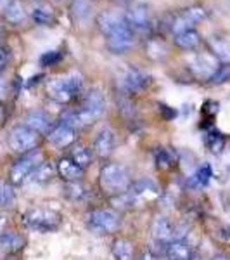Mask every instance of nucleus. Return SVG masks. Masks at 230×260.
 <instances>
[{"label":"nucleus","instance_id":"obj_23","mask_svg":"<svg viewBox=\"0 0 230 260\" xmlns=\"http://www.w3.org/2000/svg\"><path fill=\"white\" fill-rule=\"evenodd\" d=\"M175 45L183 50H194L201 44V35L196 30L175 33Z\"/></svg>","mask_w":230,"mask_h":260},{"label":"nucleus","instance_id":"obj_19","mask_svg":"<svg viewBox=\"0 0 230 260\" xmlns=\"http://www.w3.org/2000/svg\"><path fill=\"white\" fill-rule=\"evenodd\" d=\"M57 172H59L61 177L66 182H80L83 175V170L71 158H62V160H59V163H57Z\"/></svg>","mask_w":230,"mask_h":260},{"label":"nucleus","instance_id":"obj_5","mask_svg":"<svg viewBox=\"0 0 230 260\" xmlns=\"http://www.w3.org/2000/svg\"><path fill=\"white\" fill-rule=\"evenodd\" d=\"M9 148L16 153H30L39 146L40 142V134L35 132L33 128H30L28 125H18L9 132Z\"/></svg>","mask_w":230,"mask_h":260},{"label":"nucleus","instance_id":"obj_31","mask_svg":"<svg viewBox=\"0 0 230 260\" xmlns=\"http://www.w3.org/2000/svg\"><path fill=\"white\" fill-rule=\"evenodd\" d=\"M210 80L213 85H221V83L230 82V62H227V64H223V66H218L215 73L211 75Z\"/></svg>","mask_w":230,"mask_h":260},{"label":"nucleus","instance_id":"obj_39","mask_svg":"<svg viewBox=\"0 0 230 260\" xmlns=\"http://www.w3.org/2000/svg\"><path fill=\"white\" fill-rule=\"evenodd\" d=\"M140 260H158V257L152 253V251H145V253L140 257Z\"/></svg>","mask_w":230,"mask_h":260},{"label":"nucleus","instance_id":"obj_4","mask_svg":"<svg viewBox=\"0 0 230 260\" xmlns=\"http://www.w3.org/2000/svg\"><path fill=\"white\" fill-rule=\"evenodd\" d=\"M104 110H106V99H104L102 92H100L99 89H94V90H90L85 98H83L82 106L74 111H76L80 127H85V125H89V123H92V121L100 118Z\"/></svg>","mask_w":230,"mask_h":260},{"label":"nucleus","instance_id":"obj_38","mask_svg":"<svg viewBox=\"0 0 230 260\" xmlns=\"http://www.w3.org/2000/svg\"><path fill=\"white\" fill-rule=\"evenodd\" d=\"M6 94H7V83L2 78V75H0V98H6Z\"/></svg>","mask_w":230,"mask_h":260},{"label":"nucleus","instance_id":"obj_30","mask_svg":"<svg viewBox=\"0 0 230 260\" xmlns=\"http://www.w3.org/2000/svg\"><path fill=\"white\" fill-rule=\"evenodd\" d=\"M206 146L211 153H220L225 146V141H223V137H221V134L220 132L206 134Z\"/></svg>","mask_w":230,"mask_h":260},{"label":"nucleus","instance_id":"obj_18","mask_svg":"<svg viewBox=\"0 0 230 260\" xmlns=\"http://www.w3.org/2000/svg\"><path fill=\"white\" fill-rule=\"evenodd\" d=\"M165 255L168 257V260H189L192 250L189 243H185L183 240H171L165 246Z\"/></svg>","mask_w":230,"mask_h":260},{"label":"nucleus","instance_id":"obj_14","mask_svg":"<svg viewBox=\"0 0 230 260\" xmlns=\"http://www.w3.org/2000/svg\"><path fill=\"white\" fill-rule=\"evenodd\" d=\"M94 14L90 0H73L71 2V18L78 26H89Z\"/></svg>","mask_w":230,"mask_h":260},{"label":"nucleus","instance_id":"obj_33","mask_svg":"<svg viewBox=\"0 0 230 260\" xmlns=\"http://www.w3.org/2000/svg\"><path fill=\"white\" fill-rule=\"evenodd\" d=\"M211 169H210V165H203V167H199L198 170H196V174L192 175V180H194L198 186H206L208 182H210V179H211Z\"/></svg>","mask_w":230,"mask_h":260},{"label":"nucleus","instance_id":"obj_16","mask_svg":"<svg viewBox=\"0 0 230 260\" xmlns=\"http://www.w3.org/2000/svg\"><path fill=\"white\" fill-rule=\"evenodd\" d=\"M216 57L213 54H198V56L192 59V70L199 75V77L204 78H211V75L216 71Z\"/></svg>","mask_w":230,"mask_h":260},{"label":"nucleus","instance_id":"obj_44","mask_svg":"<svg viewBox=\"0 0 230 260\" xmlns=\"http://www.w3.org/2000/svg\"><path fill=\"white\" fill-rule=\"evenodd\" d=\"M4 224H6V219H4V215H0V229L4 228Z\"/></svg>","mask_w":230,"mask_h":260},{"label":"nucleus","instance_id":"obj_27","mask_svg":"<svg viewBox=\"0 0 230 260\" xmlns=\"http://www.w3.org/2000/svg\"><path fill=\"white\" fill-rule=\"evenodd\" d=\"M33 19H35V23L40 24V26H50V24L56 21L52 9L47 6L35 7V9H33Z\"/></svg>","mask_w":230,"mask_h":260},{"label":"nucleus","instance_id":"obj_7","mask_svg":"<svg viewBox=\"0 0 230 260\" xmlns=\"http://www.w3.org/2000/svg\"><path fill=\"white\" fill-rule=\"evenodd\" d=\"M44 161L40 151H30L24 154L21 160H18L11 169V182L12 184H23L24 180L30 179V175L35 172L36 167Z\"/></svg>","mask_w":230,"mask_h":260},{"label":"nucleus","instance_id":"obj_40","mask_svg":"<svg viewBox=\"0 0 230 260\" xmlns=\"http://www.w3.org/2000/svg\"><path fill=\"white\" fill-rule=\"evenodd\" d=\"M9 2H11V0H0V12L6 11V7L9 6Z\"/></svg>","mask_w":230,"mask_h":260},{"label":"nucleus","instance_id":"obj_32","mask_svg":"<svg viewBox=\"0 0 230 260\" xmlns=\"http://www.w3.org/2000/svg\"><path fill=\"white\" fill-rule=\"evenodd\" d=\"M64 191L71 200H83L87 196V189L82 186L80 182H68L66 184Z\"/></svg>","mask_w":230,"mask_h":260},{"label":"nucleus","instance_id":"obj_20","mask_svg":"<svg viewBox=\"0 0 230 260\" xmlns=\"http://www.w3.org/2000/svg\"><path fill=\"white\" fill-rule=\"evenodd\" d=\"M123 21H125V16H120L118 12L106 11L97 16V26H99V30L102 31V35L107 37L112 30H116Z\"/></svg>","mask_w":230,"mask_h":260},{"label":"nucleus","instance_id":"obj_11","mask_svg":"<svg viewBox=\"0 0 230 260\" xmlns=\"http://www.w3.org/2000/svg\"><path fill=\"white\" fill-rule=\"evenodd\" d=\"M125 19H127L128 26L132 28L133 31H145L150 24V14H149V7L145 4H137L128 9V12L125 14Z\"/></svg>","mask_w":230,"mask_h":260},{"label":"nucleus","instance_id":"obj_29","mask_svg":"<svg viewBox=\"0 0 230 260\" xmlns=\"http://www.w3.org/2000/svg\"><path fill=\"white\" fill-rule=\"evenodd\" d=\"M16 203V191L9 182H0V208H9Z\"/></svg>","mask_w":230,"mask_h":260},{"label":"nucleus","instance_id":"obj_26","mask_svg":"<svg viewBox=\"0 0 230 260\" xmlns=\"http://www.w3.org/2000/svg\"><path fill=\"white\" fill-rule=\"evenodd\" d=\"M54 174H56V169H54L52 163L42 161L40 165L35 169V172H33V174L30 175V179L33 180V182L44 184V182H49V180L54 177Z\"/></svg>","mask_w":230,"mask_h":260},{"label":"nucleus","instance_id":"obj_21","mask_svg":"<svg viewBox=\"0 0 230 260\" xmlns=\"http://www.w3.org/2000/svg\"><path fill=\"white\" fill-rule=\"evenodd\" d=\"M24 238L18 233H0V251L16 253L24 248Z\"/></svg>","mask_w":230,"mask_h":260},{"label":"nucleus","instance_id":"obj_34","mask_svg":"<svg viewBox=\"0 0 230 260\" xmlns=\"http://www.w3.org/2000/svg\"><path fill=\"white\" fill-rule=\"evenodd\" d=\"M147 52H149V56L156 57V59H161V57L166 56L168 49H166L165 44L160 42V40H150L149 45H147Z\"/></svg>","mask_w":230,"mask_h":260},{"label":"nucleus","instance_id":"obj_9","mask_svg":"<svg viewBox=\"0 0 230 260\" xmlns=\"http://www.w3.org/2000/svg\"><path fill=\"white\" fill-rule=\"evenodd\" d=\"M208 12L204 7L201 6H192L189 9L182 11L180 14L177 16L173 21H171V30L173 33H180V31H187V30H194V26L199 23V21L206 19Z\"/></svg>","mask_w":230,"mask_h":260},{"label":"nucleus","instance_id":"obj_25","mask_svg":"<svg viewBox=\"0 0 230 260\" xmlns=\"http://www.w3.org/2000/svg\"><path fill=\"white\" fill-rule=\"evenodd\" d=\"M112 255L116 260H133V245L128 240H116L112 243Z\"/></svg>","mask_w":230,"mask_h":260},{"label":"nucleus","instance_id":"obj_46","mask_svg":"<svg viewBox=\"0 0 230 260\" xmlns=\"http://www.w3.org/2000/svg\"><path fill=\"white\" fill-rule=\"evenodd\" d=\"M0 40H2V26H0Z\"/></svg>","mask_w":230,"mask_h":260},{"label":"nucleus","instance_id":"obj_43","mask_svg":"<svg viewBox=\"0 0 230 260\" xmlns=\"http://www.w3.org/2000/svg\"><path fill=\"white\" fill-rule=\"evenodd\" d=\"M189 260H201V257H199V255H198V253H192Z\"/></svg>","mask_w":230,"mask_h":260},{"label":"nucleus","instance_id":"obj_8","mask_svg":"<svg viewBox=\"0 0 230 260\" xmlns=\"http://www.w3.org/2000/svg\"><path fill=\"white\" fill-rule=\"evenodd\" d=\"M106 39H107V49L112 54H125L133 47V30L128 26L127 19L116 30H112Z\"/></svg>","mask_w":230,"mask_h":260},{"label":"nucleus","instance_id":"obj_35","mask_svg":"<svg viewBox=\"0 0 230 260\" xmlns=\"http://www.w3.org/2000/svg\"><path fill=\"white\" fill-rule=\"evenodd\" d=\"M61 59H62V56H61L59 50H49V52H45L44 56L40 57V64L42 66H54Z\"/></svg>","mask_w":230,"mask_h":260},{"label":"nucleus","instance_id":"obj_28","mask_svg":"<svg viewBox=\"0 0 230 260\" xmlns=\"http://www.w3.org/2000/svg\"><path fill=\"white\" fill-rule=\"evenodd\" d=\"M71 160L76 163L82 170H85L92 163V151L89 148H85V146H78V148H74L73 153H71Z\"/></svg>","mask_w":230,"mask_h":260},{"label":"nucleus","instance_id":"obj_6","mask_svg":"<svg viewBox=\"0 0 230 260\" xmlns=\"http://www.w3.org/2000/svg\"><path fill=\"white\" fill-rule=\"evenodd\" d=\"M87 225L95 234H112L120 228V215L111 210H94L87 215Z\"/></svg>","mask_w":230,"mask_h":260},{"label":"nucleus","instance_id":"obj_3","mask_svg":"<svg viewBox=\"0 0 230 260\" xmlns=\"http://www.w3.org/2000/svg\"><path fill=\"white\" fill-rule=\"evenodd\" d=\"M24 222L28 228L36 233H54L61 228L62 217L59 212L50 210V208H33L26 212Z\"/></svg>","mask_w":230,"mask_h":260},{"label":"nucleus","instance_id":"obj_45","mask_svg":"<svg viewBox=\"0 0 230 260\" xmlns=\"http://www.w3.org/2000/svg\"><path fill=\"white\" fill-rule=\"evenodd\" d=\"M2 115H4V110H2V103H0V118H2Z\"/></svg>","mask_w":230,"mask_h":260},{"label":"nucleus","instance_id":"obj_37","mask_svg":"<svg viewBox=\"0 0 230 260\" xmlns=\"http://www.w3.org/2000/svg\"><path fill=\"white\" fill-rule=\"evenodd\" d=\"M9 59H11V50L7 47H0V71L9 64Z\"/></svg>","mask_w":230,"mask_h":260},{"label":"nucleus","instance_id":"obj_1","mask_svg":"<svg viewBox=\"0 0 230 260\" xmlns=\"http://www.w3.org/2000/svg\"><path fill=\"white\" fill-rule=\"evenodd\" d=\"M132 179L128 170L123 165L118 163H109L100 170V187L107 192V194L118 196L123 194L130 189Z\"/></svg>","mask_w":230,"mask_h":260},{"label":"nucleus","instance_id":"obj_12","mask_svg":"<svg viewBox=\"0 0 230 260\" xmlns=\"http://www.w3.org/2000/svg\"><path fill=\"white\" fill-rule=\"evenodd\" d=\"M150 233H152L154 243L163 246V250H165V246L175 238V231H173V228H171L170 220L165 219V217H158V219L152 222V229H150Z\"/></svg>","mask_w":230,"mask_h":260},{"label":"nucleus","instance_id":"obj_22","mask_svg":"<svg viewBox=\"0 0 230 260\" xmlns=\"http://www.w3.org/2000/svg\"><path fill=\"white\" fill-rule=\"evenodd\" d=\"M4 18L11 24L24 23V21H26V11H24L23 2H21V0H11L9 6L4 11Z\"/></svg>","mask_w":230,"mask_h":260},{"label":"nucleus","instance_id":"obj_13","mask_svg":"<svg viewBox=\"0 0 230 260\" xmlns=\"http://www.w3.org/2000/svg\"><path fill=\"white\" fill-rule=\"evenodd\" d=\"M116 148V136L111 128H104L100 130L95 137V142H94V151L95 154L100 158H107L112 154V151Z\"/></svg>","mask_w":230,"mask_h":260},{"label":"nucleus","instance_id":"obj_41","mask_svg":"<svg viewBox=\"0 0 230 260\" xmlns=\"http://www.w3.org/2000/svg\"><path fill=\"white\" fill-rule=\"evenodd\" d=\"M213 260H230V257H227V255H223V253H218V255H215Z\"/></svg>","mask_w":230,"mask_h":260},{"label":"nucleus","instance_id":"obj_36","mask_svg":"<svg viewBox=\"0 0 230 260\" xmlns=\"http://www.w3.org/2000/svg\"><path fill=\"white\" fill-rule=\"evenodd\" d=\"M156 161H158V165H160L161 169H170L171 163H173V156H171L166 149H160L156 153Z\"/></svg>","mask_w":230,"mask_h":260},{"label":"nucleus","instance_id":"obj_42","mask_svg":"<svg viewBox=\"0 0 230 260\" xmlns=\"http://www.w3.org/2000/svg\"><path fill=\"white\" fill-rule=\"evenodd\" d=\"M116 4H123V6H128V4H132L133 0H114Z\"/></svg>","mask_w":230,"mask_h":260},{"label":"nucleus","instance_id":"obj_24","mask_svg":"<svg viewBox=\"0 0 230 260\" xmlns=\"http://www.w3.org/2000/svg\"><path fill=\"white\" fill-rule=\"evenodd\" d=\"M211 49V54L216 57V59L221 61H230V42L221 39V37H211L208 40Z\"/></svg>","mask_w":230,"mask_h":260},{"label":"nucleus","instance_id":"obj_17","mask_svg":"<svg viewBox=\"0 0 230 260\" xmlns=\"http://www.w3.org/2000/svg\"><path fill=\"white\" fill-rule=\"evenodd\" d=\"M30 128H33L35 132L39 134H47L52 130V118H50V115H47L45 111H33L30 115L26 116V123Z\"/></svg>","mask_w":230,"mask_h":260},{"label":"nucleus","instance_id":"obj_2","mask_svg":"<svg viewBox=\"0 0 230 260\" xmlns=\"http://www.w3.org/2000/svg\"><path fill=\"white\" fill-rule=\"evenodd\" d=\"M83 92V80L80 75L71 73L68 77L54 78L47 83V94L57 103H69Z\"/></svg>","mask_w":230,"mask_h":260},{"label":"nucleus","instance_id":"obj_15","mask_svg":"<svg viewBox=\"0 0 230 260\" xmlns=\"http://www.w3.org/2000/svg\"><path fill=\"white\" fill-rule=\"evenodd\" d=\"M49 141H50V144L56 146V148H68L71 142L74 141V128H71L69 125H66V123L56 125V127L49 132Z\"/></svg>","mask_w":230,"mask_h":260},{"label":"nucleus","instance_id":"obj_10","mask_svg":"<svg viewBox=\"0 0 230 260\" xmlns=\"http://www.w3.org/2000/svg\"><path fill=\"white\" fill-rule=\"evenodd\" d=\"M120 87L128 94H137V92H142L145 87L150 83V77L147 73H144L139 68H128L127 71H123L120 77Z\"/></svg>","mask_w":230,"mask_h":260}]
</instances>
